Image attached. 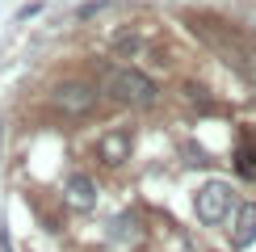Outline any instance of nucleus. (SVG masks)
I'll return each mask as SVG.
<instances>
[{"label":"nucleus","instance_id":"obj_4","mask_svg":"<svg viewBox=\"0 0 256 252\" xmlns=\"http://www.w3.org/2000/svg\"><path fill=\"white\" fill-rule=\"evenodd\" d=\"M130 147H134V139H130L126 130H110V134L97 143V156L114 168V164H126V160H130Z\"/></svg>","mask_w":256,"mask_h":252},{"label":"nucleus","instance_id":"obj_3","mask_svg":"<svg viewBox=\"0 0 256 252\" xmlns=\"http://www.w3.org/2000/svg\"><path fill=\"white\" fill-rule=\"evenodd\" d=\"M231 202H236V198H231V185L227 181H206L194 194V210H198V218L202 223H222V218L231 214Z\"/></svg>","mask_w":256,"mask_h":252},{"label":"nucleus","instance_id":"obj_5","mask_svg":"<svg viewBox=\"0 0 256 252\" xmlns=\"http://www.w3.org/2000/svg\"><path fill=\"white\" fill-rule=\"evenodd\" d=\"M256 240V202H244L236 210V227H231V244L236 248H248Z\"/></svg>","mask_w":256,"mask_h":252},{"label":"nucleus","instance_id":"obj_2","mask_svg":"<svg viewBox=\"0 0 256 252\" xmlns=\"http://www.w3.org/2000/svg\"><path fill=\"white\" fill-rule=\"evenodd\" d=\"M92 105H97V88L88 80H63L50 92V110L63 114V118H84Z\"/></svg>","mask_w":256,"mask_h":252},{"label":"nucleus","instance_id":"obj_6","mask_svg":"<svg viewBox=\"0 0 256 252\" xmlns=\"http://www.w3.org/2000/svg\"><path fill=\"white\" fill-rule=\"evenodd\" d=\"M92 202H97V185L88 176H72L68 181V206L72 210H92Z\"/></svg>","mask_w":256,"mask_h":252},{"label":"nucleus","instance_id":"obj_7","mask_svg":"<svg viewBox=\"0 0 256 252\" xmlns=\"http://www.w3.org/2000/svg\"><path fill=\"white\" fill-rule=\"evenodd\" d=\"M236 168H240V176L256 181V143H240V152H236Z\"/></svg>","mask_w":256,"mask_h":252},{"label":"nucleus","instance_id":"obj_1","mask_svg":"<svg viewBox=\"0 0 256 252\" xmlns=\"http://www.w3.org/2000/svg\"><path fill=\"white\" fill-rule=\"evenodd\" d=\"M105 92H110L114 101H122V105H134V110H147V105L156 101V80L152 76H143V72H134V68H114L110 76H105Z\"/></svg>","mask_w":256,"mask_h":252}]
</instances>
